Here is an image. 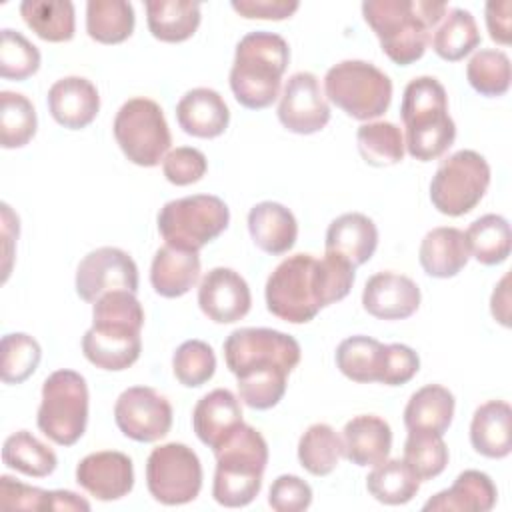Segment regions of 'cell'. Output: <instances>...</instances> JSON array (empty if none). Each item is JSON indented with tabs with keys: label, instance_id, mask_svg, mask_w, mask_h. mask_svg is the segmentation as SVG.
I'll use <instances>...</instances> for the list:
<instances>
[{
	"label": "cell",
	"instance_id": "cell-54",
	"mask_svg": "<svg viewBox=\"0 0 512 512\" xmlns=\"http://www.w3.org/2000/svg\"><path fill=\"white\" fill-rule=\"evenodd\" d=\"M510 274H504L500 282L494 286L492 296H490V312L492 318L502 324L504 328L510 326Z\"/></svg>",
	"mask_w": 512,
	"mask_h": 512
},
{
	"label": "cell",
	"instance_id": "cell-39",
	"mask_svg": "<svg viewBox=\"0 0 512 512\" xmlns=\"http://www.w3.org/2000/svg\"><path fill=\"white\" fill-rule=\"evenodd\" d=\"M480 44L474 16L464 8H452L432 36V50L446 62H458Z\"/></svg>",
	"mask_w": 512,
	"mask_h": 512
},
{
	"label": "cell",
	"instance_id": "cell-4",
	"mask_svg": "<svg viewBox=\"0 0 512 512\" xmlns=\"http://www.w3.org/2000/svg\"><path fill=\"white\" fill-rule=\"evenodd\" d=\"M448 6L436 0H366L364 22L376 34L382 52L400 66L420 60L430 30L446 16Z\"/></svg>",
	"mask_w": 512,
	"mask_h": 512
},
{
	"label": "cell",
	"instance_id": "cell-49",
	"mask_svg": "<svg viewBox=\"0 0 512 512\" xmlns=\"http://www.w3.org/2000/svg\"><path fill=\"white\" fill-rule=\"evenodd\" d=\"M312 504V488L296 474L278 476L268 490V506L276 512H302Z\"/></svg>",
	"mask_w": 512,
	"mask_h": 512
},
{
	"label": "cell",
	"instance_id": "cell-31",
	"mask_svg": "<svg viewBox=\"0 0 512 512\" xmlns=\"http://www.w3.org/2000/svg\"><path fill=\"white\" fill-rule=\"evenodd\" d=\"M150 34L168 44L192 38L200 26V4L192 0H146Z\"/></svg>",
	"mask_w": 512,
	"mask_h": 512
},
{
	"label": "cell",
	"instance_id": "cell-2",
	"mask_svg": "<svg viewBox=\"0 0 512 512\" xmlns=\"http://www.w3.org/2000/svg\"><path fill=\"white\" fill-rule=\"evenodd\" d=\"M300 356V344L272 328H238L224 340V360L236 376L238 398L254 410H270L284 398Z\"/></svg>",
	"mask_w": 512,
	"mask_h": 512
},
{
	"label": "cell",
	"instance_id": "cell-19",
	"mask_svg": "<svg viewBox=\"0 0 512 512\" xmlns=\"http://www.w3.org/2000/svg\"><path fill=\"white\" fill-rule=\"evenodd\" d=\"M418 284L396 272H376L362 290L364 310L378 320H406L420 306Z\"/></svg>",
	"mask_w": 512,
	"mask_h": 512
},
{
	"label": "cell",
	"instance_id": "cell-44",
	"mask_svg": "<svg viewBox=\"0 0 512 512\" xmlns=\"http://www.w3.org/2000/svg\"><path fill=\"white\" fill-rule=\"evenodd\" d=\"M2 366L0 378L4 384H22L38 368L42 360L40 344L24 332L2 336Z\"/></svg>",
	"mask_w": 512,
	"mask_h": 512
},
{
	"label": "cell",
	"instance_id": "cell-42",
	"mask_svg": "<svg viewBox=\"0 0 512 512\" xmlns=\"http://www.w3.org/2000/svg\"><path fill=\"white\" fill-rule=\"evenodd\" d=\"M468 84L486 98L504 96L510 88V58L502 50H478L466 64Z\"/></svg>",
	"mask_w": 512,
	"mask_h": 512
},
{
	"label": "cell",
	"instance_id": "cell-50",
	"mask_svg": "<svg viewBox=\"0 0 512 512\" xmlns=\"http://www.w3.org/2000/svg\"><path fill=\"white\" fill-rule=\"evenodd\" d=\"M418 370H420V358L410 346L386 344L380 384L402 386L410 382L418 374Z\"/></svg>",
	"mask_w": 512,
	"mask_h": 512
},
{
	"label": "cell",
	"instance_id": "cell-5",
	"mask_svg": "<svg viewBox=\"0 0 512 512\" xmlns=\"http://www.w3.org/2000/svg\"><path fill=\"white\" fill-rule=\"evenodd\" d=\"M290 62L288 42L266 30L240 38L230 70V90L248 110H264L280 96L282 76Z\"/></svg>",
	"mask_w": 512,
	"mask_h": 512
},
{
	"label": "cell",
	"instance_id": "cell-23",
	"mask_svg": "<svg viewBox=\"0 0 512 512\" xmlns=\"http://www.w3.org/2000/svg\"><path fill=\"white\" fill-rule=\"evenodd\" d=\"M178 126L194 138H218L230 124V110L212 88H192L176 104Z\"/></svg>",
	"mask_w": 512,
	"mask_h": 512
},
{
	"label": "cell",
	"instance_id": "cell-13",
	"mask_svg": "<svg viewBox=\"0 0 512 512\" xmlns=\"http://www.w3.org/2000/svg\"><path fill=\"white\" fill-rule=\"evenodd\" d=\"M146 486L150 496L164 506H182L202 490V464L198 454L182 444L156 446L146 460Z\"/></svg>",
	"mask_w": 512,
	"mask_h": 512
},
{
	"label": "cell",
	"instance_id": "cell-45",
	"mask_svg": "<svg viewBox=\"0 0 512 512\" xmlns=\"http://www.w3.org/2000/svg\"><path fill=\"white\" fill-rule=\"evenodd\" d=\"M172 372L186 388L206 384L216 372V354L212 346L202 340L182 342L172 356Z\"/></svg>",
	"mask_w": 512,
	"mask_h": 512
},
{
	"label": "cell",
	"instance_id": "cell-21",
	"mask_svg": "<svg viewBox=\"0 0 512 512\" xmlns=\"http://www.w3.org/2000/svg\"><path fill=\"white\" fill-rule=\"evenodd\" d=\"M50 116L68 130H82L94 122L100 110V94L84 76H66L48 90Z\"/></svg>",
	"mask_w": 512,
	"mask_h": 512
},
{
	"label": "cell",
	"instance_id": "cell-30",
	"mask_svg": "<svg viewBox=\"0 0 512 512\" xmlns=\"http://www.w3.org/2000/svg\"><path fill=\"white\" fill-rule=\"evenodd\" d=\"M454 394L440 384H426L418 388L406 408L404 426L408 432H434L444 436L454 418Z\"/></svg>",
	"mask_w": 512,
	"mask_h": 512
},
{
	"label": "cell",
	"instance_id": "cell-52",
	"mask_svg": "<svg viewBox=\"0 0 512 512\" xmlns=\"http://www.w3.org/2000/svg\"><path fill=\"white\" fill-rule=\"evenodd\" d=\"M512 2L510 0H492L486 4V28L488 34L494 42L508 46L510 44V36H512Z\"/></svg>",
	"mask_w": 512,
	"mask_h": 512
},
{
	"label": "cell",
	"instance_id": "cell-36",
	"mask_svg": "<svg viewBox=\"0 0 512 512\" xmlns=\"http://www.w3.org/2000/svg\"><path fill=\"white\" fill-rule=\"evenodd\" d=\"M470 256L484 266L502 264L510 256L512 232L500 214H484L476 218L464 232Z\"/></svg>",
	"mask_w": 512,
	"mask_h": 512
},
{
	"label": "cell",
	"instance_id": "cell-32",
	"mask_svg": "<svg viewBox=\"0 0 512 512\" xmlns=\"http://www.w3.org/2000/svg\"><path fill=\"white\" fill-rule=\"evenodd\" d=\"M386 344L376 338L356 334L344 338L336 348V366L352 382H380Z\"/></svg>",
	"mask_w": 512,
	"mask_h": 512
},
{
	"label": "cell",
	"instance_id": "cell-18",
	"mask_svg": "<svg viewBox=\"0 0 512 512\" xmlns=\"http://www.w3.org/2000/svg\"><path fill=\"white\" fill-rule=\"evenodd\" d=\"M76 482L100 502L120 500L134 488V464L118 450L92 452L78 462Z\"/></svg>",
	"mask_w": 512,
	"mask_h": 512
},
{
	"label": "cell",
	"instance_id": "cell-47",
	"mask_svg": "<svg viewBox=\"0 0 512 512\" xmlns=\"http://www.w3.org/2000/svg\"><path fill=\"white\" fill-rule=\"evenodd\" d=\"M208 160L204 152L192 146H178L170 150L162 160L164 178L174 186H190L204 178Z\"/></svg>",
	"mask_w": 512,
	"mask_h": 512
},
{
	"label": "cell",
	"instance_id": "cell-43",
	"mask_svg": "<svg viewBox=\"0 0 512 512\" xmlns=\"http://www.w3.org/2000/svg\"><path fill=\"white\" fill-rule=\"evenodd\" d=\"M448 446L440 434L434 432H408L404 442V462L422 480L440 476L448 464Z\"/></svg>",
	"mask_w": 512,
	"mask_h": 512
},
{
	"label": "cell",
	"instance_id": "cell-12",
	"mask_svg": "<svg viewBox=\"0 0 512 512\" xmlns=\"http://www.w3.org/2000/svg\"><path fill=\"white\" fill-rule=\"evenodd\" d=\"M490 186V164L476 150H458L438 166L430 182V202L444 216L472 212Z\"/></svg>",
	"mask_w": 512,
	"mask_h": 512
},
{
	"label": "cell",
	"instance_id": "cell-1",
	"mask_svg": "<svg viewBox=\"0 0 512 512\" xmlns=\"http://www.w3.org/2000/svg\"><path fill=\"white\" fill-rule=\"evenodd\" d=\"M356 268L340 256L292 254L284 258L266 280V308L290 324H306L316 314L348 296Z\"/></svg>",
	"mask_w": 512,
	"mask_h": 512
},
{
	"label": "cell",
	"instance_id": "cell-40",
	"mask_svg": "<svg viewBox=\"0 0 512 512\" xmlns=\"http://www.w3.org/2000/svg\"><path fill=\"white\" fill-rule=\"evenodd\" d=\"M358 152L366 164L384 168L402 162L404 158V136L392 122L374 120L364 122L356 132Z\"/></svg>",
	"mask_w": 512,
	"mask_h": 512
},
{
	"label": "cell",
	"instance_id": "cell-29",
	"mask_svg": "<svg viewBox=\"0 0 512 512\" xmlns=\"http://www.w3.org/2000/svg\"><path fill=\"white\" fill-rule=\"evenodd\" d=\"M200 278L198 252L164 244L156 250L150 266V284L162 298H180L190 292Z\"/></svg>",
	"mask_w": 512,
	"mask_h": 512
},
{
	"label": "cell",
	"instance_id": "cell-24",
	"mask_svg": "<svg viewBox=\"0 0 512 512\" xmlns=\"http://www.w3.org/2000/svg\"><path fill=\"white\" fill-rule=\"evenodd\" d=\"M344 458L356 466H376L390 456L392 428L376 414H360L344 424Z\"/></svg>",
	"mask_w": 512,
	"mask_h": 512
},
{
	"label": "cell",
	"instance_id": "cell-35",
	"mask_svg": "<svg viewBox=\"0 0 512 512\" xmlns=\"http://www.w3.org/2000/svg\"><path fill=\"white\" fill-rule=\"evenodd\" d=\"M134 8L126 0H90L86 4V32L100 44H120L134 32Z\"/></svg>",
	"mask_w": 512,
	"mask_h": 512
},
{
	"label": "cell",
	"instance_id": "cell-16",
	"mask_svg": "<svg viewBox=\"0 0 512 512\" xmlns=\"http://www.w3.org/2000/svg\"><path fill=\"white\" fill-rule=\"evenodd\" d=\"M280 124L294 134H316L330 122V106L320 88V80L312 72L292 74L278 102Z\"/></svg>",
	"mask_w": 512,
	"mask_h": 512
},
{
	"label": "cell",
	"instance_id": "cell-38",
	"mask_svg": "<svg viewBox=\"0 0 512 512\" xmlns=\"http://www.w3.org/2000/svg\"><path fill=\"white\" fill-rule=\"evenodd\" d=\"M2 462L32 478H46L58 466L56 452L28 430H18L4 440Z\"/></svg>",
	"mask_w": 512,
	"mask_h": 512
},
{
	"label": "cell",
	"instance_id": "cell-37",
	"mask_svg": "<svg viewBox=\"0 0 512 512\" xmlns=\"http://www.w3.org/2000/svg\"><path fill=\"white\" fill-rule=\"evenodd\" d=\"M366 488L374 500L388 506H400L418 494L420 478L404 460L386 458L366 476Z\"/></svg>",
	"mask_w": 512,
	"mask_h": 512
},
{
	"label": "cell",
	"instance_id": "cell-10",
	"mask_svg": "<svg viewBox=\"0 0 512 512\" xmlns=\"http://www.w3.org/2000/svg\"><path fill=\"white\" fill-rule=\"evenodd\" d=\"M230 224L226 202L214 194H194L166 202L158 212V232L168 246L198 252Z\"/></svg>",
	"mask_w": 512,
	"mask_h": 512
},
{
	"label": "cell",
	"instance_id": "cell-46",
	"mask_svg": "<svg viewBox=\"0 0 512 512\" xmlns=\"http://www.w3.org/2000/svg\"><path fill=\"white\" fill-rule=\"evenodd\" d=\"M38 48L18 30L4 28L0 42V76L6 80H26L40 68Z\"/></svg>",
	"mask_w": 512,
	"mask_h": 512
},
{
	"label": "cell",
	"instance_id": "cell-22",
	"mask_svg": "<svg viewBox=\"0 0 512 512\" xmlns=\"http://www.w3.org/2000/svg\"><path fill=\"white\" fill-rule=\"evenodd\" d=\"M378 246V228L362 212H346L334 218L326 230L324 250L340 256L354 268L366 264Z\"/></svg>",
	"mask_w": 512,
	"mask_h": 512
},
{
	"label": "cell",
	"instance_id": "cell-34",
	"mask_svg": "<svg viewBox=\"0 0 512 512\" xmlns=\"http://www.w3.org/2000/svg\"><path fill=\"white\" fill-rule=\"evenodd\" d=\"M342 456V436L326 422L310 424L298 440V462L312 476L332 474Z\"/></svg>",
	"mask_w": 512,
	"mask_h": 512
},
{
	"label": "cell",
	"instance_id": "cell-48",
	"mask_svg": "<svg viewBox=\"0 0 512 512\" xmlns=\"http://www.w3.org/2000/svg\"><path fill=\"white\" fill-rule=\"evenodd\" d=\"M0 508L4 510H52V490L24 484L8 474L0 476Z\"/></svg>",
	"mask_w": 512,
	"mask_h": 512
},
{
	"label": "cell",
	"instance_id": "cell-3",
	"mask_svg": "<svg viewBox=\"0 0 512 512\" xmlns=\"http://www.w3.org/2000/svg\"><path fill=\"white\" fill-rule=\"evenodd\" d=\"M144 310L134 292H106L92 304V326L82 336V354L96 368L120 372L142 352Z\"/></svg>",
	"mask_w": 512,
	"mask_h": 512
},
{
	"label": "cell",
	"instance_id": "cell-25",
	"mask_svg": "<svg viewBox=\"0 0 512 512\" xmlns=\"http://www.w3.org/2000/svg\"><path fill=\"white\" fill-rule=\"evenodd\" d=\"M248 232L252 242L266 254L280 256L292 250L298 238V222L290 208L264 200L248 212Z\"/></svg>",
	"mask_w": 512,
	"mask_h": 512
},
{
	"label": "cell",
	"instance_id": "cell-11",
	"mask_svg": "<svg viewBox=\"0 0 512 512\" xmlns=\"http://www.w3.org/2000/svg\"><path fill=\"white\" fill-rule=\"evenodd\" d=\"M112 130L122 154L136 166H158L170 152L168 122L160 104L150 98L126 100L116 112Z\"/></svg>",
	"mask_w": 512,
	"mask_h": 512
},
{
	"label": "cell",
	"instance_id": "cell-27",
	"mask_svg": "<svg viewBox=\"0 0 512 512\" xmlns=\"http://www.w3.org/2000/svg\"><path fill=\"white\" fill-rule=\"evenodd\" d=\"M472 448L492 460L506 458L512 450V408L504 400H488L474 410L470 422Z\"/></svg>",
	"mask_w": 512,
	"mask_h": 512
},
{
	"label": "cell",
	"instance_id": "cell-7",
	"mask_svg": "<svg viewBox=\"0 0 512 512\" xmlns=\"http://www.w3.org/2000/svg\"><path fill=\"white\" fill-rule=\"evenodd\" d=\"M214 456V500L226 508L248 506L260 494L268 464V444L264 436L256 428L240 424Z\"/></svg>",
	"mask_w": 512,
	"mask_h": 512
},
{
	"label": "cell",
	"instance_id": "cell-20",
	"mask_svg": "<svg viewBox=\"0 0 512 512\" xmlns=\"http://www.w3.org/2000/svg\"><path fill=\"white\" fill-rule=\"evenodd\" d=\"M242 422L240 398L228 388L204 394L192 412V428L198 440L216 452Z\"/></svg>",
	"mask_w": 512,
	"mask_h": 512
},
{
	"label": "cell",
	"instance_id": "cell-28",
	"mask_svg": "<svg viewBox=\"0 0 512 512\" xmlns=\"http://www.w3.org/2000/svg\"><path fill=\"white\" fill-rule=\"evenodd\" d=\"M422 270L432 278H452L470 260L466 236L460 228L438 226L424 234L418 250Z\"/></svg>",
	"mask_w": 512,
	"mask_h": 512
},
{
	"label": "cell",
	"instance_id": "cell-17",
	"mask_svg": "<svg viewBox=\"0 0 512 512\" xmlns=\"http://www.w3.org/2000/svg\"><path fill=\"white\" fill-rule=\"evenodd\" d=\"M198 306L208 320L216 324H234L250 312V286L236 270L216 266L200 280Z\"/></svg>",
	"mask_w": 512,
	"mask_h": 512
},
{
	"label": "cell",
	"instance_id": "cell-14",
	"mask_svg": "<svg viewBox=\"0 0 512 512\" xmlns=\"http://www.w3.org/2000/svg\"><path fill=\"white\" fill-rule=\"evenodd\" d=\"M114 422L134 442H156L172 428V406L154 388L132 386L116 398Z\"/></svg>",
	"mask_w": 512,
	"mask_h": 512
},
{
	"label": "cell",
	"instance_id": "cell-33",
	"mask_svg": "<svg viewBox=\"0 0 512 512\" xmlns=\"http://www.w3.org/2000/svg\"><path fill=\"white\" fill-rule=\"evenodd\" d=\"M20 16L46 42H68L74 38L76 16L74 4L68 0H24Z\"/></svg>",
	"mask_w": 512,
	"mask_h": 512
},
{
	"label": "cell",
	"instance_id": "cell-15",
	"mask_svg": "<svg viewBox=\"0 0 512 512\" xmlns=\"http://www.w3.org/2000/svg\"><path fill=\"white\" fill-rule=\"evenodd\" d=\"M76 294L94 304L112 290L138 292V266L134 258L116 246H102L88 252L76 268Z\"/></svg>",
	"mask_w": 512,
	"mask_h": 512
},
{
	"label": "cell",
	"instance_id": "cell-41",
	"mask_svg": "<svg viewBox=\"0 0 512 512\" xmlns=\"http://www.w3.org/2000/svg\"><path fill=\"white\" fill-rule=\"evenodd\" d=\"M38 128L34 104L20 92H0V144L6 150L26 146Z\"/></svg>",
	"mask_w": 512,
	"mask_h": 512
},
{
	"label": "cell",
	"instance_id": "cell-9",
	"mask_svg": "<svg viewBox=\"0 0 512 512\" xmlns=\"http://www.w3.org/2000/svg\"><path fill=\"white\" fill-rule=\"evenodd\" d=\"M88 384L76 370H56L42 384L36 424L58 446L76 444L88 426Z\"/></svg>",
	"mask_w": 512,
	"mask_h": 512
},
{
	"label": "cell",
	"instance_id": "cell-8",
	"mask_svg": "<svg viewBox=\"0 0 512 512\" xmlns=\"http://www.w3.org/2000/svg\"><path fill=\"white\" fill-rule=\"evenodd\" d=\"M324 96L354 120L370 122L392 102V80L372 62L342 60L324 76Z\"/></svg>",
	"mask_w": 512,
	"mask_h": 512
},
{
	"label": "cell",
	"instance_id": "cell-26",
	"mask_svg": "<svg viewBox=\"0 0 512 512\" xmlns=\"http://www.w3.org/2000/svg\"><path fill=\"white\" fill-rule=\"evenodd\" d=\"M496 500V484L486 472L464 470L450 488L436 492L422 508L432 512H488L494 508Z\"/></svg>",
	"mask_w": 512,
	"mask_h": 512
},
{
	"label": "cell",
	"instance_id": "cell-6",
	"mask_svg": "<svg viewBox=\"0 0 512 512\" xmlns=\"http://www.w3.org/2000/svg\"><path fill=\"white\" fill-rule=\"evenodd\" d=\"M400 116L406 128L404 148L412 158L430 162L454 144L456 124L448 114V96L434 76H418L406 84Z\"/></svg>",
	"mask_w": 512,
	"mask_h": 512
},
{
	"label": "cell",
	"instance_id": "cell-51",
	"mask_svg": "<svg viewBox=\"0 0 512 512\" xmlns=\"http://www.w3.org/2000/svg\"><path fill=\"white\" fill-rule=\"evenodd\" d=\"M230 6L250 20H286L300 8L296 0H232Z\"/></svg>",
	"mask_w": 512,
	"mask_h": 512
},
{
	"label": "cell",
	"instance_id": "cell-53",
	"mask_svg": "<svg viewBox=\"0 0 512 512\" xmlns=\"http://www.w3.org/2000/svg\"><path fill=\"white\" fill-rule=\"evenodd\" d=\"M18 230H20L18 216L10 210L8 204H2V238H4V266H2V272H4V282L8 280V274H10V268H12V252H14L12 244L18 238Z\"/></svg>",
	"mask_w": 512,
	"mask_h": 512
}]
</instances>
